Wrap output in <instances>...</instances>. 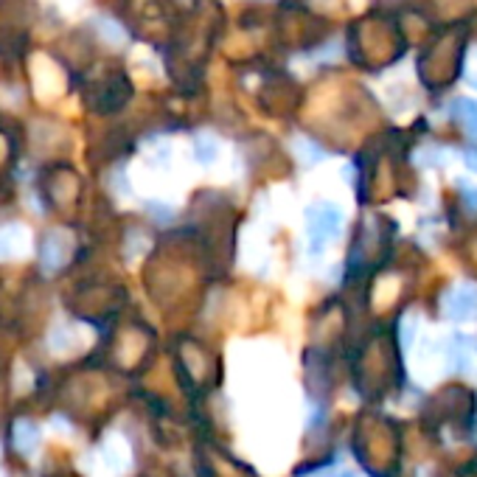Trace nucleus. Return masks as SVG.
I'll list each match as a JSON object with an SVG mask.
<instances>
[{
  "mask_svg": "<svg viewBox=\"0 0 477 477\" xmlns=\"http://www.w3.org/2000/svg\"><path fill=\"white\" fill-rule=\"evenodd\" d=\"M343 231V213L332 202H317L306 211V236L309 253L320 255L328 242H335Z\"/></svg>",
  "mask_w": 477,
  "mask_h": 477,
  "instance_id": "nucleus-1",
  "label": "nucleus"
},
{
  "mask_svg": "<svg viewBox=\"0 0 477 477\" xmlns=\"http://www.w3.org/2000/svg\"><path fill=\"white\" fill-rule=\"evenodd\" d=\"M444 312L450 320H469L477 315V286L474 284H461L450 289V296L444 298Z\"/></svg>",
  "mask_w": 477,
  "mask_h": 477,
  "instance_id": "nucleus-2",
  "label": "nucleus"
},
{
  "mask_svg": "<svg viewBox=\"0 0 477 477\" xmlns=\"http://www.w3.org/2000/svg\"><path fill=\"white\" fill-rule=\"evenodd\" d=\"M450 365L461 374L472 371L477 365V340L466 335H455L450 340Z\"/></svg>",
  "mask_w": 477,
  "mask_h": 477,
  "instance_id": "nucleus-3",
  "label": "nucleus"
},
{
  "mask_svg": "<svg viewBox=\"0 0 477 477\" xmlns=\"http://www.w3.org/2000/svg\"><path fill=\"white\" fill-rule=\"evenodd\" d=\"M40 259H43L46 270H57L59 264H65V259H67V236L65 233H51L43 242Z\"/></svg>",
  "mask_w": 477,
  "mask_h": 477,
  "instance_id": "nucleus-4",
  "label": "nucleus"
},
{
  "mask_svg": "<svg viewBox=\"0 0 477 477\" xmlns=\"http://www.w3.org/2000/svg\"><path fill=\"white\" fill-rule=\"evenodd\" d=\"M450 113L472 138H477V99H455L450 104Z\"/></svg>",
  "mask_w": 477,
  "mask_h": 477,
  "instance_id": "nucleus-5",
  "label": "nucleus"
},
{
  "mask_svg": "<svg viewBox=\"0 0 477 477\" xmlns=\"http://www.w3.org/2000/svg\"><path fill=\"white\" fill-rule=\"evenodd\" d=\"M15 447L23 455H34L36 447H40V430H36L31 421H17L15 424Z\"/></svg>",
  "mask_w": 477,
  "mask_h": 477,
  "instance_id": "nucleus-6",
  "label": "nucleus"
},
{
  "mask_svg": "<svg viewBox=\"0 0 477 477\" xmlns=\"http://www.w3.org/2000/svg\"><path fill=\"white\" fill-rule=\"evenodd\" d=\"M292 152H296L306 166H315V163L326 161V150H323V146H317L315 140H309V138H296V140H292Z\"/></svg>",
  "mask_w": 477,
  "mask_h": 477,
  "instance_id": "nucleus-7",
  "label": "nucleus"
},
{
  "mask_svg": "<svg viewBox=\"0 0 477 477\" xmlns=\"http://www.w3.org/2000/svg\"><path fill=\"white\" fill-rule=\"evenodd\" d=\"M216 155H219V143H216L213 135H197L194 138V158H197V163L211 166L216 161Z\"/></svg>",
  "mask_w": 477,
  "mask_h": 477,
  "instance_id": "nucleus-8",
  "label": "nucleus"
},
{
  "mask_svg": "<svg viewBox=\"0 0 477 477\" xmlns=\"http://www.w3.org/2000/svg\"><path fill=\"white\" fill-rule=\"evenodd\" d=\"M99 34L107 36L109 43H121L124 40V28L119 23H113V20H101L99 23Z\"/></svg>",
  "mask_w": 477,
  "mask_h": 477,
  "instance_id": "nucleus-9",
  "label": "nucleus"
},
{
  "mask_svg": "<svg viewBox=\"0 0 477 477\" xmlns=\"http://www.w3.org/2000/svg\"><path fill=\"white\" fill-rule=\"evenodd\" d=\"M463 163L469 171L477 174V146H469V150H463Z\"/></svg>",
  "mask_w": 477,
  "mask_h": 477,
  "instance_id": "nucleus-10",
  "label": "nucleus"
},
{
  "mask_svg": "<svg viewBox=\"0 0 477 477\" xmlns=\"http://www.w3.org/2000/svg\"><path fill=\"white\" fill-rule=\"evenodd\" d=\"M463 194H466V202L472 205V208H477V189L472 192V189H463Z\"/></svg>",
  "mask_w": 477,
  "mask_h": 477,
  "instance_id": "nucleus-11",
  "label": "nucleus"
}]
</instances>
